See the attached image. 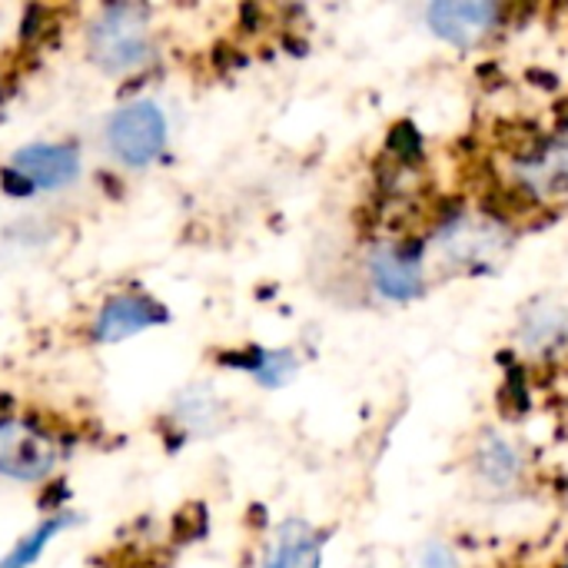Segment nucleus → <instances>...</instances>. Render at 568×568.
Here are the masks:
<instances>
[{
  "instance_id": "39448f33",
  "label": "nucleus",
  "mask_w": 568,
  "mask_h": 568,
  "mask_svg": "<svg viewBox=\"0 0 568 568\" xmlns=\"http://www.w3.org/2000/svg\"><path fill=\"white\" fill-rule=\"evenodd\" d=\"M170 313L146 293H116L93 316V343H123L140 336L143 329L163 326Z\"/></svg>"
},
{
  "instance_id": "1a4fd4ad",
  "label": "nucleus",
  "mask_w": 568,
  "mask_h": 568,
  "mask_svg": "<svg viewBox=\"0 0 568 568\" xmlns=\"http://www.w3.org/2000/svg\"><path fill=\"white\" fill-rule=\"evenodd\" d=\"M266 568H320L316 536L300 523L283 526V532L276 539V549H273V559H270Z\"/></svg>"
},
{
  "instance_id": "20e7f679",
  "label": "nucleus",
  "mask_w": 568,
  "mask_h": 568,
  "mask_svg": "<svg viewBox=\"0 0 568 568\" xmlns=\"http://www.w3.org/2000/svg\"><path fill=\"white\" fill-rule=\"evenodd\" d=\"M60 449L50 433L23 419H0V476L13 483H40L57 469Z\"/></svg>"
},
{
  "instance_id": "9b49d317",
  "label": "nucleus",
  "mask_w": 568,
  "mask_h": 568,
  "mask_svg": "<svg viewBox=\"0 0 568 568\" xmlns=\"http://www.w3.org/2000/svg\"><path fill=\"white\" fill-rule=\"evenodd\" d=\"M483 473L493 476V483H509L519 469V459L513 453V446H506L503 439H489V446L483 449Z\"/></svg>"
},
{
  "instance_id": "6e6552de",
  "label": "nucleus",
  "mask_w": 568,
  "mask_h": 568,
  "mask_svg": "<svg viewBox=\"0 0 568 568\" xmlns=\"http://www.w3.org/2000/svg\"><path fill=\"white\" fill-rule=\"evenodd\" d=\"M77 519L70 516V513H53V516H47L37 529H30L3 559H0V568H30L40 556H43V549L67 529V526H73Z\"/></svg>"
},
{
  "instance_id": "7ed1b4c3",
  "label": "nucleus",
  "mask_w": 568,
  "mask_h": 568,
  "mask_svg": "<svg viewBox=\"0 0 568 568\" xmlns=\"http://www.w3.org/2000/svg\"><path fill=\"white\" fill-rule=\"evenodd\" d=\"M80 176V150L73 143H27L3 166L7 193H53Z\"/></svg>"
},
{
  "instance_id": "ddd939ff",
  "label": "nucleus",
  "mask_w": 568,
  "mask_h": 568,
  "mask_svg": "<svg viewBox=\"0 0 568 568\" xmlns=\"http://www.w3.org/2000/svg\"><path fill=\"white\" fill-rule=\"evenodd\" d=\"M419 568H459V566H456V556H453V552H446V549L433 546V549L419 559Z\"/></svg>"
},
{
  "instance_id": "423d86ee",
  "label": "nucleus",
  "mask_w": 568,
  "mask_h": 568,
  "mask_svg": "<svg viewBox=\"0 0 568 568\" xmlns=\"http://www.w3.org/2000/svg\"><path fill=\"white\" fill-rule=\"evenodd\" d=\"M496 23V7L479 0H443L429 7V27L449 43H473Z\"/></svg>"
},
{
  "instance_id": "f257e3e1",
  "label": "nucleus",
  "mask_w": 568,
  "mask_h": 568,
  "mask_svg": "<svg viewBox=\"0 0 568 568\" xmlns=\"http://www.w3.org/2000/svg\"><path fill=\"white\" fill-rule=\"evenodd\" d=\"M150 50V20L136 3H110L87 23V57L110 77L140 70Z\"/></svg>"
},
{
  "instance_id": "f03ea898",
  "label": "nucleus",
  "mask_w": 568,
  "mask_h": 568,
  "mask_svg": "<svg viewBox=\"0 0 568 568\" xmlns=\"http://www.w3.org/2000/svg\"><path fill=\"white\" fill-rule=\"evenodd\" d=\"M103 140L116 163L143 170L156 163L166 146V113L156 100H130L110 113Z\"/></svg>"
},
{
  "instance_id": "f8f14e48",
  "label": "nucleus",
  "mask_w": 568,
  "mask_h": 568,
  "mask_svg": "<svg viewBox=\"0 0 568 568\" xmlns=\"http://www.w3.org/2000/svg\"><path fill=\"white\" fill-rule=\"evenodd\" d=\"M250 373H253L260 383H266V386H280V383L290 379L293 359H290V353H253Z\"/></svg>"
},
{
  "instance_id": "0eeeda50",
  "label": "nucleus",
  "mask_w": 568,
  "mask_h": 568,
  "mask_svg": "<svg viewBox=\"0 0 568 568\" xmlns=\"http://www.w3.org/2000/svg\"><path fill=\"white\" fill-rule=\"evenodd\" d=\"M373 283L389 300H409L423 290V270L399 250H379L373 256Z\"/></svg>"
},
{
  "instance_id": "9d476101",
  "label": "nucleus",
  "mask_w": 568,
  "mask_h": 568,
  "mask_svg": "<svg viewBox=\"0 0 568 568\" xmlns=\"http://www.w3.org/2000/svg\"><path fill=\"white\" fill-rule=\"evenodd\" d=\"M568 339V316L562 310H552V306H542L539 313L526 316L523 323V343L536 353H546V349H556Z\"/></svg>"
}]
</instances>
